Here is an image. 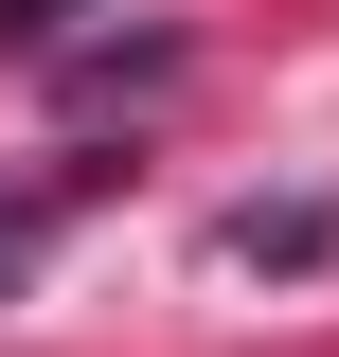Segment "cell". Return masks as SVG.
Masks as SVG:
<instances>
[{"mask_svg": "<svg viewBox=\"0 0 339 357\" xmlns=\"http://www.w3.org/2000/svg\"><path fill=\"white\" fill-rule=\"evenodd\" d=\"M214 268H339V197H232Z\"/></svg>", "mask_w": 339, "mask_h": 357, "instance_id": "6da1fadb", "label": "cell"}, {"mask_svg": "<svg viewBox=\"0 0 339 357\" xmlns=\"http://www.w3.org/2000/svg\"><path fill=\"white\" fill-rule=\"evenodd\" d=\"M72 197H89V161H36V178H0V304L36 286V250L72 232Z\"/></svg>", "mask_w": 339, "mask_h": 357, "instance_id": "7a4b0ae2", "label": "cell"}, {"mask_svg": "<svg viewBox=\"0 0 339 357\" xmlns=\"http://www.w3.org/2000/svg\"><path fill=\"white\" fill-rule=\"evenodd\" d=\"M179 36H126V54H72V107H126V89H161Z\"/></svg>", "mask_w": 339, "mask_h": 357, "instance_id": "3957f363", "label": "cell"}, {"mask_svg": "<svg viewBox=\"0 0 339 357\" xmlns=\"http://www.w3.org/2000/svg\"><path fill=\"white\" fill-rule=\"evenodd\" d=\"M72 18H89V0H0V54H54Z\"/></svg>", "mask_w": 339, "mask_h": 357, "instance_id": "277c9868", "label": "cell"}]
</instances>
